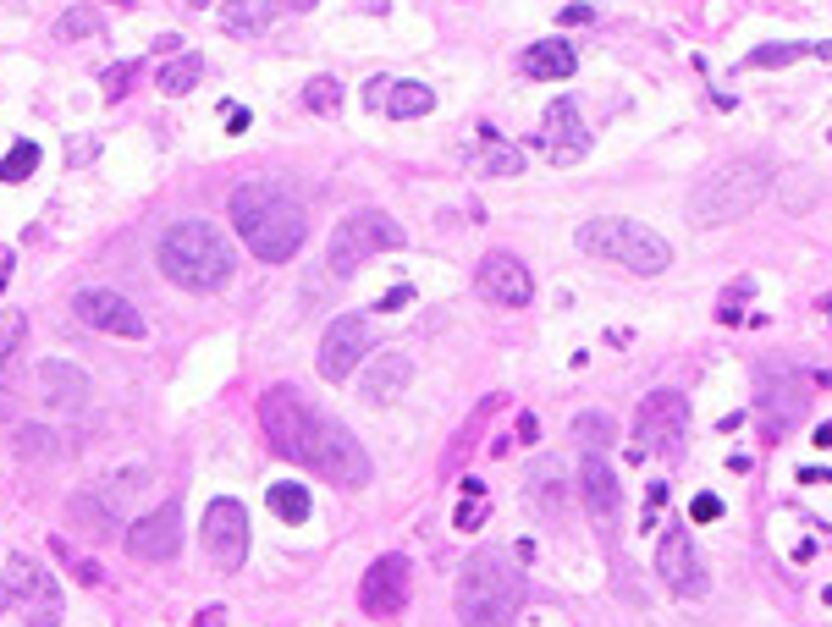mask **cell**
Returning a JSON list of instances; mask_svg holds the SVG:
<instances>
[{
    "label": "cell",
    "mask_w": 832,
    "mask_h": 627,
    "mask_svg": "<svg viewBox=\"0 0 832 627\" xmlns=\"http://www.w3.org/2000/svg\"><path fill=\"white\" fill-rule=\"evenodd\" d=\"M127 83H133V66H116V72H105V95H111V100H122V95H127Z\"/></svg>",
    "instance_id": "obj_38"
},
{
    "label": "cell",
    "mask_w": 832,
    "mask_h": 627,
    "mask_svg": "<svg viewBox=\"0 0 832 627\" xmlns=\"http://www.w3.org/2000/svg\"><path fill=\"white\" fill-rule=\"evenodd\" d=\"M480 138H485V171H490V176H519V171H524V154H519L513 143H502L490 127H485Z\"/></svg>",
    "instance_id": "obj_33"
},
{
    "label": "cell",
    "mask_w": 832,
    "mask_h": 627,
    "mask_svg": "<svg viewBox=\"0 0 832 627\" xmlns=\"http://www.w3.org/2000/svg\"><path fill=\"white\" fill-rule=\"evenodd\" d=\"M690 517H695V523H717V517H722V501H717V496H695Z\"/></svg>",
    "instance_id": "obj_37"
},
{
    "label": "cell",
    "mask_w": 832,
    "mask_h": 627,
    "mask_svg": "<svg viewBox=\"0 0 832 627\" xmlns=\"http://www.w3.org/2000/svg\"><path fill=\"white\" fill-rule=\"evenodd\" d=\"M573 242H579V253L612 259V264H623V271H634V276H661V271L673 264L668 237H656L650 226L623 221V215H596V221H585V226L573 231Z\"/></svg>",
    "instance_id": "obj_6"
},
{
    "label": "cell",
    "mask_w": 832,
    "mask_h": 627,
    "mask_svg": "<svg viewBox=\"0 0 832 627\" xmlns=\"http://www.w3.org/2000/svg\"><path fill=\"white\" fill-rule=\"evenodd\" d=\"M761 413H767V435H783L805 413V380L783 364L761 369Z\"/></svg>",
    "instance_id": "obj_18"
},
{
    "label": "cell",
    "mask_w": 832,
    "mask_h": 627,
    "mask_svg": "<svg viewBox=\"0 0 832 627\" xmlns=\"http://www.w3.org/2000/svg\"><path fill=\"white\" fill-rule=\"evenodd\" d=\"M408 594H413V567H408V556H375L370 573H364V584H359V605H364L375 622H386V616H397V611L408 605Z\"/></svg>",
    "instance_id": "obj_14"
},
{
    "label": "cell",
    "mask_w": 832,
    "mask_h": 627,
    "mask_svg": "<svg viewBox=\"0 0 832 627\" xmlns=\"http://www.w3.org/2000/svg\"><path fill=\"white\" fill-rule=\"evenodd\" d=\"M226 210H232V226H237L243 248L254 259H265V264H287L303 248V237H309L303 204L287 188H276V183H243L226 199Z\"/></svg>",
    "instance_id": "obj_2"
},
{
    "label": "cell",
    "mask_w": 832,
    "mask_h": 627,
    "mask_svg": "<svg viewBox=\"0 0 832 627\" xmlns=\"http://www.w3.org/2000/svg\"><path fill=\"white\" fill-rule=\"evenodd\" d=\"M573 66H579V55H573V45H562V39H541V45H530L524 50V72L530 77H573Z\"/></svg>",
    "instance_id": "obj_24"
},
{
    "label": "cell",
    "mask_w": 832,
    "mask_h": 627,
    "mask_svg": "<svg viewBox=\"0 0 832 627\" xmlns=\"http://www.w3.org/2000/svg\"><path fill=\"white\" fill-rule=\"evenodd\" d=\"M105 28V12L100 7H66L61 17H55V39H89V34H100Z\"/></svg>",
    "instance_id": "obj_30"
},
{
    "label": "cell",
    "mask_w": 832,
    "mask_h": 627,
    "mask_svg": "<svg viewBox=\"0 0 832 627\" xmlns=\"http://www.w3.org/2000/svg\"><path fill=\"white\" fill-rule=\"evenodd\" d=\"M72 314L89 325V330H100V336H127V341L149 336V319H144L122 292H111V287H83V292L72 298Z\"/></svg>",
    "instance_id": "obj_12"
},
{
    "label": "cell",
    "mask_w": 832,
    "mask_h": 627,
    "mask_svg": "<svg viewBox=\"0 0 832 627\" xmlns=\"http://www.w3.org/2000/svg\"><path fill=\"white\" fill-rule=\"evenodd\" d=\"M199 546H204L221 567H243V556H248V512H243V501L221 496V501L204 506Z\"/></svg>",
    "instance_id": "obj_13"
},
{
    "label": "cell",
    "mask_w": 832,
    "mask_h": 627,
    "mask_svg": "<svg viewBox=\"0 0 832 627\" xmlns=\"http://www.w3.org/2000/svg\"><path fill=\"white\" fill-rule=\"evenodd\" d=\"M260 429H265V440L276 446L282 457L303 463L309 474L343 485V490H359L375 474L370 468V452L359 446V435L348 424H337V418L314 413L293 386H271L260 397Z\"/></svg>",
    "instance_id": "obj_1"
},
{
    "label": "cell",
    "mask_w": 832,
    "mask_h": 627,
    "mask_svg": "<svg viewBox=\"0 0 832 627\" xmlns=\"http://www.w3.org/2000/svg\"><path fill=\"white\" fill-rule=\"evenodd\" d=\"M452 523H458V534H474L485 523V496H463L458 512H452Z\"/></svg>",
    "instance_id": "obj_36"
},
{
    "label": "cell",
    "mask_w": 832,
    "mask_h": 627,
    "mask_svg": "<svg viewBox=\"0 0 832 627\" xmlns=\"http://www.w3.org/2000/svg\"><path fill=\"white\" fill-rule=\"evenodd\" d=\"M370 319L364 314H337V319H331L325 325V336H320V358H314V364H320V375L331 380V386H337V380H348L359 364H364V358H370Z\"/></svg>",
    "instance_id": "obj_10"
},
{
    "label": "cell",
    "mask_w": 832,
    "mask_h": 627,
    "mask_svg": "<svg viewBox=\"0 0 832 627\" xmlns=\"http://www.w3.org/2000/svg\"><path fill=\"white\" fill-rule=\"evenodd\" d=\"M612 418L607 413H579L573 418V440H579V452H607V446H612Z\"/></svg>",
    "instance_id": "obj_32"
},
{
    "label": "cell",
    "mask_w": 832,
    "mask_h": 627,
    "mask_svg": "<svg viewBox=\"0 0 832 627\" xmlns=\"http://www.w3.org/2000/svg\"><path fill=\"white\" fill-rule=\"evenodd\" d=\"M7 584H12L17 600H39V627L55 622V584H50V573H45L39 562L12 556V562H7Z\"/></svg>",
    "instance_id": "obj_22"
},
{
    "label": "cell",
    "mask_w": 832,
    "mask_h": 627,
    "mask_svg": "<svg viewBox=\"0 0 832 627\" xmlns=\"http://www.w3.org/2000/svg\"><path fill=\"white\" fill-rule=\"evenodd\" d=\"M562 23H596V7H562Z\"/></svg>",
    "instance_id": "obj_40"
},
{
    "label": "cell",
    "mask_w": 832,
    "mask_h": 627,
    "mask_svg": "<svg viewBox=\"0 0 832 627\" xmlns=\"http://www.w3.org/2000/svg\"><path fill=\"white\" fill-rule=\"evenodd\" d=\"M199 77H204V61H199V50H188V55H177V61H165V66L154 72L160 95H188V88H199Z\"/></svg>",
    "instance_id": "obj_26"
},
{
    "label": "cell",
    "mask_w": 832,
    "mask_h": 627,
    "mask_svg": "<svg viewBox=\"0 0 832 627\" xmlns=\"http://www.w3.org/2000/svg\"><path fill=\"white\" fill-rule=\"evenodd\" d=\"M690 435V402L679 391H650L634 413V463L639 457H679V446Z\"/></svg>",
    "instance_id": "obj_8"
},
{
    "label": "cell",
    "mask_w": 832,
    "mask_h": 627,
    "mask_svg": "<svg viewBox=\"0 0 832 627\" xmlns=\"http://www.w3.org/2000/svg\"><path fill=\"white\" fill-rule=\"evenodd\" d=\"M524 573L508 562V551H474L458 573V622L463 627H508L524 611Z\"/></svg>",
    "instance_id": "obj_5"
},
{
    "label": "cell",
    "mask_w": 832,
    "mask_h": 627,
    "mask_svg": "<svg viewBox=\"0 0 832 627\" xmlns=\"http://www.w3.org/2000/svg\"><path fill=\"white\" fill-rule=\"evenodd\" d=\"M381 105H386V116L413 122V116H431V111H436V95H431L425 83H392Z\"/></svg>",
    "instance_id": "obj_25"
},
{
    "label": "cell",
    "mask_w": 832,
    "mask_h": 627,
    "mask_svg": "<svg viewBox=\"0 0 832 627\" xmlns=\"http://www.w3.org/2000/svg\"><path fill=\"white\" fill-rule=\"evenodd\" d=\"M194 622H199V627H226V611H221V605H204Z\"/></svg>",
    "instance_id": "obj_39"
},
{
    "label": "cell",
    "mask_w": 832,
    "mask_h": 627,
    "mask_svg": "<svg viewBox=\"0 0 832 627\" xmlns=\"http://www.w3.org/2000/svg\"><path fill=\"white\" fill-rule=\"evenodd\" d=\"M827 138H832V133H827Z\"/></svg>",
    "instance_id": "obj_43"
},
{
    "label": "cell",
    "mask_w": 832,
    "mask_h": 627,
    "mask_svg": "<svg viewBox=\"0 0 832 627\" xmlns=\"http://www.w3.org/2000/svg\"><path fill=\"white\" fill-rule=\"evenodd\" d=\"M122 546L133 562H172L183 551V506L177 501H160L154 512L133 517L127 534H122Z\"/></svg>",
    "instance_id": "obj_9"
},
{
    "label": "cell",
    "mask_w": 832,
    "mask_h": 627,
    "mask_svg": "<svg viewBox=\"0 0 832 627\" xmlns=\"http://www.w3.org/2000/svg\"><path fill=\"white\" fill-rule=\"evenodd\" d=\"M579 490H585V506H591L596 528L618 523V479H612L607 452H585V463H579Z\"/></svg>",
    "instance_id": "obj_20"
},
{
    "label": "cell",
    "mask_w": 832,
    "mask_h": 627,
    "mask_svg": "<svg viewBox=\"0 0 832 627\" xmlns=\"http://www.w3.org/2000/svg\"><path fill=\"white\" fill-rule=\"evenodd\" d=\"M265 501H271V512H276L282 523H303V517H309V490L293 485V479H276V485L265 490Z\"/></svg>",
    "instance_id": "obj_28"
},
{
    "label": "cell",
    "mask_w": 832,
    "mask_h": 627,
    "mask_svg": "<svg viewBox=\"0 0 832 627\" xmlns=\"http://www.w3.org/2000/svg\"><path fill=\"white\" fill-rule=\"evenodd\" d=\"M154 259H160V271L172 287L183 292H221L237 271V253L226 242L221 226L210 221H177V226H165L160 242H154Z\"/></svg>",
    "instance_id": "obj_3"
},
{
    "label": "cell",
    "mask_w": 832,
    "mask_h": 627,
    "mask_svg": "<svg viewBox=\"0 0 832 627\" xmlns=\"http://www.w3.org/2000/svg\"><path fill=\"white\" fill-rule=\"evenodd\" d=\"M337 100H343L337 77H309V88H303V105L309 111H337Z\"/></svg>",
    "instance_id": "obj_35"
},
{
    "label": "cell",
    "mask_w": 832,
    "mask_h": 627,
    "mask_svg": "<svg viewBox=\"0 0 832 627\" xmlns=\"http://www.w3.org/2000/svg\"><path fill=\"white\" fill-rule=\"evenodd\" d=\"M656 573L668 578V589L673 594H684V600H700L706 589H711V573H706V562H700V551H695V534L679 523V528H668L656 540Z\"/></svg>",
    "instance_id": "obj_11"
},
{
    "label": "cell",
    "mask_w": 832,
    "mask_h": 627,
    "mask_svg": "<svg viewBox=\"0 0 832 627\" xmlns=\"http://www.w3.org/2000/svg\"><path fill=\"white\" fill-rule=\"evenodd\" d=\"M34 386H39V402L55 407V413H77L83 402H89V375H83L77 364H66V358H39Z\"/></svg>",
    "instance_id": "obj_17"
},
{
    "label": "cell",
    "mask_w": 832,
    "mask_h": 627,
    "mask_svg": "<svg viewBox=\"0 0 832 627\" xmlns=\"http://www.w3.org/2000/svg\"><path fill=\"white\" fill-rule=\"evenodd\" d=\"M66 523L72 528H83V534H127L122 523V501L116 496H105L100 485H89V490H77L72 501H66Z\"/></svg>",
    "instance_id": "obj_21"
},
{
    "label": "cell",
    "mask_w": 832,
    "mask_h": 627,
    "mask_svg": "<svg viewBox=\"0 0 832 627\" xmlns=\"http://www.w3.org/2000/svg\"><path fill=\"white\" fill-rule=\"evenodd\" d=\"M17 457H28V463H55V457H61V440H55L45 424H23V429H17Z\"/></svg>",
    "instance_id": "obj_31"
},
{
    "label": "cell",
    "mask_w": 832,
    "mask_h": 627,
    "mask_svg": "<svg viewBox=\"0 0 832 627\" xmlns=\"http://www.w3.org/2000/svg\"><path fill=\"white\" fill-rule=\"evenodd\" d=\"M0 292H7V264H0Z\"/></svg>",
    "instance_id": "obj_42"
},
{
    "label": "cell",
    "mask_w": 832,
    "mask_h": 627,
    "mask_svg": "<svg viewBox=\"0 0 832 627\" xmlns=\"http://www.w3.org/2000/svg\"><path fill=\"white\" fill-rule=\"evenodd\" d=\"M149 485H154V468H149V463H127V468H116V474H105V479H100V490H105V496H116L122 506H127L133 496H144Z\"/></svg>",
    "instance_id": "obj_27"
},
{
    "label": "cell",
    "mask_w": 832,
    "mask_h": 627,
    "mask_svg": "<svg viewBox=\"0 0 832 627\" xmlns=\"http://www.w3.org/2000/svg\"><path fill=\"white\" fill-rule=\"evenodd\" d=\"M34 171H39V143L23 138L17 149H7V160H0V183H28Z\"/></svg>",
    "instance_id": "obj_34"
},
{
    "label": "cell",
    "mask_w": 832,
    "mask_h": 627,
    "mask_svg": "<svg viewBox=\"0 0 832 627\" xmlns=\"http://www.w3.org/2000/svg\"><path fill=\"white\" fill-rule=\"evenodd\" d=\"M474 281H480V292H485L490 303H502V309H524V303L535 298V281H530V271H524V259H519V253H502V248L480 259Z\"/></svg>",
    "instance_id": "obj_15"
},
{
    "label": "cell",
    "mask_w": 832,
    "mask_h": 627,
    "mask_svg": "<svg viewBox=\"0 0 832 627\" xmlns=\"http://www.w3.org/2000/svg\"><path fill=\"white\" fill-rule=\"evenodd\" d=\"M408 380H413V364H408L397 347H386V352L364 358V369H359V397H364L370 407H386V402H397V397L408 391Z\"/></svg>",
    "instance_id": "obj_19"
},
{
    "label": "cell",
    "mask_w": 832,
    "mask_h": 627,
    "mask_svg": "<svg viewBox=\"0 0 832 627\" xmlns=\"http://www.w3.org/2000/svg\"><path fill=\"white\" fill-rule=\"evenodd\" d=\"M392 248H402V226L381 210H353L337 231H331L325 271L331 276H359L375 253H392Z\"/></svg>",
    "instance_id": "obj_7"
},
{
    "label": "cell",
    "mask_w": 832,
    "mask_h": 627,
    "mask_svg": "<svg viewBox=\"0 0 832 627\" xmlns=\"http://www.w3.org/2000/svg\"><path fill=\"white\" fill-rule=\"evenodd\" d=\"M772 193V165L761 154H733L728 165H711L695 193H690V221L700 231H717V226H733L744 221L761 199Z\"/></svg>",
    "instance_id": "obj_4"
},
{
    "label": "cell",
    "mask_w": 832,
    "mask_h": 627,
    "mask_svg": "<svg viewBox=\"0 0 832 627\" xmlns=\"http://www.w3.org/2000/svg\"><path fill=\"white\" fill-rule=\"evenodd\" d=\"M541 149L551 154V165H579V160L591 154V127H585V116H579L573 100H551Z\"/></svg>",
    "instance_id": "obj_16"
},
{
    "label": "cell",
    "mask_w": 832,
    "mask_h": 627,
    "mask_svg": "<svg viewBox=\"0 0 832 627\" xmlns=\"http://www.w3.org/2000/svg\"><path fill=\"white\" fill-rule=\"evenodd\" d=\"M799 55H832V45H761L756 55H744V66L750 72H761V66H788V61H799Z\"/></svg>",
    "instance_id": "obj_29"
},
{
    "label": "cell",
    "mask_w": 832,
    "mask_h": 627,
    "mask_svg": "<svg viewBox=\"0 0 832 627\" xmlns=\"http://www.w3.org/2000/svg\"><path fill=\"white\" fill-rule=\"evenodd\" d=\"M282 7H287V12H309V7H314V0H282Z\"/></svg>",
    "instance_id": "obj_41"
},
{
    "label": "cell",
    "mask_w": 832,
    "mask_h": 627,
    "mask_svg": "<svg viewBox=\"0 0 832 627\" xmlns=\"http://www.w3.org/2000/svg\"><path fill=\"white\" fill-rule=\"evenodd\" d=\"M530 506H535L541 517H562V506H568V479H562V468L546 463V457L530 468Z\"/></svg>",
    "instance_id": "obj_23"
}]
</instances>
